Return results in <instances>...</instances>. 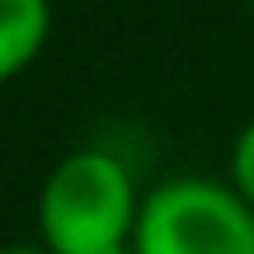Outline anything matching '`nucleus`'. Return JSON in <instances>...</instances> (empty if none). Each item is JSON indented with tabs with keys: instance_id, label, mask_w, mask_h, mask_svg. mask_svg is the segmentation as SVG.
<instances>
[{
	"instance_id": "1",
	"label": "nucleus",
	"mask_w": 254,
	"mask_h": 254,
	"mask_svg": "<svg viewBox=\"0 0 254 254\" xmlns=\"http://www.w3.org/2000/svg\"><path fill=\"white\" fill-rule=\"evenodd\" d=\"M141 202H136L132 174L113 151H75L47 174L38 198V226L52 254H104L127 245L136 231Z\"/></svg>"
},
{
	"instance_id": "2",
	"label": "nucleus",
	"mask_w": 254,
	"mask_h": 254,
	"mask_svg": "<svg viewBox=\"0 0 254 254\" xmlns=\"http://www.w3.org/2000/svg\"><path fill=\"white\" fill-rule=\"evenodd\" d=\"M132 245L141 254H254V202L236 184L184 174L141 202Z\"/></svg>"
},
{
	"instance_id": "3",
	"label": "nucleus",
	"mask_w": 254,
	"mask_h": 254,
	"mask_svg": "<svg viewBox=\"0 0 254 254\" xmlns=\"http://www.w3.org/2000/svg\"><path fill=\"white\" fill-rule=\"evenodd\" d=\"M52 28V5L47 0H0V85L28 71L47 43Z\"/></svg>"
},
{
	"instance_id": "4",
	"label": "nucleus",
	"mask_w": 254,
	"mask_h": 254,
	"mask_svg": "<svg viewBox=\"0 0 254 254\" xmlns=\"http://www.w3.org/2000/svg\"><path fill=\"white\" fill-rule=\"evenodd\" d=\"M231 184L254 202V118L245 123V132L236 136V151H231Z\"/></svg>"
},
{
	"instance_id": "5",
	"label": "nucleus",
	"mask_w": 254,
	"mask_h": 254,
	"mask_svg": "<svg viewBox=\"0 0 254 254\" xmlns=\"http://www.w3.org/2000/svg\"><path fill=\"white\" fill-rule=\"evenodd\" d=\"M0 254H52L47 245H0Z\"/></svg>"
},
{
	"instance_id": "6",
	"label": "nucleus",
	"mask_w": 254,
	"mask_h": 254,
	"mask_svg": "<svg viewBox=\"0 0 254 254\" xmlns=\"http://www.w3.org/2000/svg\"><path fill=\"white\" fill-rule=\"evenodd\" d=\"M104 254H141L136 245H113V250H104Z\"/></svg>"
}]
</instances>
